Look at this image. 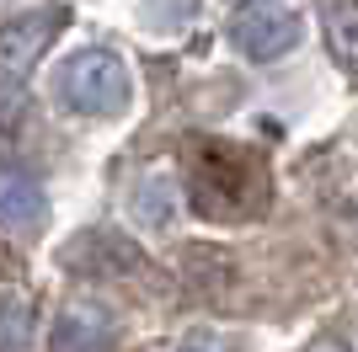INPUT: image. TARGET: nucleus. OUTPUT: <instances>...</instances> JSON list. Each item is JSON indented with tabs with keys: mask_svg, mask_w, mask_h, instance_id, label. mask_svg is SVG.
<instances>
[{
	"mask_svg": "<svg viewBox=\"0 0 358 352\" xmlns=\"http://www.w3.org/2000/svg\"><path fill=\"white\" fill-rule=\"evenodd\" d=\"M59 86V102L80 117H118L134 102V80H129V64H123L113 48H80L59 64L54 75Z\"/></svg>",
	"mask_w": 358,
	"mask_h": 352,
	"instance_id": "f257e3e1",
	"label": "nucleus"
},
{
	"mask_svg": "<svg viewBox=\"0 0 358 352\" xmlns=\"http://www.w3.org/2000/svg\"><path fill=\"white\" fill-rule=\"evenodd\" d=\"M64 27V6H43V11H22L0 27V80H27L32 64L54 43V32Z\"/></svg>",
	"mask_w": 358,
	"mask_h": 352,
	"instance_id": "f03ea898",
	"label": "nucleus"
},
{
	"mask_svg": "<svg viewBox=\"0 0 358 352\" xmlns=\"http://www.w3.org/2000/svg\"><path fill=\"white\" fill-rule=\"evenodd\" d=\"M230 43L246 59H257V64L284 59L289 48L299 43V16L284 11V6H273V0H257V6H246V11L230 22Z\"/></svg>",
	"mask_w": 358,
	"mask_h": 352,
	"instance_id": "7ed1b4c3",
	"label": "nucleus"
},
{
	"mask_svg": "<svg viewBox=\"0 0 358 352\" xmlns=\"http://www.w3.org/2000/svg\"><path fill=\"white\" fill-rule=\"evenodd\" d=\"M118 347V315L102 299H70L48 325V352H113Z\"/></svg>",
	"mask_w": 358,
	"mask_h": 352,
	"instance_id": "20e7f679",
	"label": "nucleus"
},
{
	"mask_svg": "<svg viewBox=\"0 0 358 352\" xmlns=\"http://www.w3.org/2000/svg\"><path fill=\"white\" fill-rule=\"evenodd\" d=\"M48 214V198L38 176L16 161H0V230H38Z\"/></svg>",
	"mask_w": 358,
	"mask_h": 352,
	"instance_id": "39448f33",
	"label": "nucleus"
},
{
	"mask_svg": "<svg viewBox=\"0 0 358 352\" xmlns=\"http://www.w3.org/2000/svg\"><path fill=\"white\" fill-rule=\"evenodd\" d=\"M315 11H321L331 59L343 64V75L358 80V0H315Z\"/></svg>",
	"mask_w": 358,
	"mask_h": 352,
	"instance_id": "423d86ee",
	"label": "nucleus"
},
{
	"mask_svg": "<svg viewBox=\"0 0 358 352\" xmlns=\"http://www.w3.org/2000/svg\"><path fill=\"white\" fill-rule=\"evenodd\" d=\"M32 337V305L22 293H6L0 299V352H22Z\"/></svg>",
	"mask_w": 358,
	"mask_h": 352,
	"instance_id": "0eeeda50",
	"label": "nucleus"
},
{
	"mask_svg": "<svg viewBox=\"0 0 358 352\" xmlns=\"http://www.w3.org/2000/svg\"><path fill=\"white\" fill-rule=\"evenodd\" d=\"M166 352H236V342L224 337V331H209V325H198V331H187V337H177Z\"/></svg>",
	"mask_w": 358,
	"mask_h": 352,
	"instance_id": "6e6552de",
	"label": "nucleus"
},
{
	"mask_svg": "<svg viewBox=\"0 0 358 352\" xmlns=\"http://www.w3.org/2000/svg\"><path fill=\"white\" fill-rule=\"evenodd\" d=\"M305 352H348V347H343V342H337V337H315V342H310V347H305Z\"/></svg>",
	"mask_w": 358,
	"mask_h": 352,
	"instance_id": "1a4fd4ad",
	"label": "nucleus"
}]
</instances>
